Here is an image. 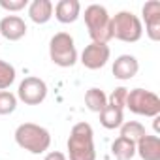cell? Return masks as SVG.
Instances as JSON below:
<instances>
[{
    "label": "cell",
    "mask_w": 160,
    "mask_h": 160,
    "mask_svg": "<svg viewBox=\"0 0 160 160\" xmlns=\"http://www.w3.org/2000/svg\"><path fill=\"white\" fill-rule=\"evenodd\" d=\"M126 94H128V89H126V87H117V89L108 96V106L124 109V106H126Z\"/></svg>",
    "instance_id": "44dd1931"
},
{
    "label": "cell",
    "mask_w": 160,
    "mask_h": 160,
    "mask_svg": "<svg viewBox=\"0 0 160 160\" xmlns=\"http://www.w3.org/2000/svg\"><path fill=\"white\" fill-rule=\"evenodd\" d=\"M111 34L115 40L124 43H136L143 36V25L132 12H119L111 17Z\"/></svg>",
    "instance_id": "277c9868"
},
{
    "label": "cell",
    "mask_w": 160,
    "mask_h": 160,
    "mask_svg": "<svg viewBox=\"0 0 160 160\" xmlns=\"http://www.w3.org/2000/svg\"><path fill=\"white\" fill-rule=\"evenodd\" d=\"M100 124L108 130H115V128H121V124L124 122V115H122V109L119 108H113V106H106L100 113Z\"/></svg>",
    "instance_id": "9a60e30c"
},
{
    "label": "cell",
    "mask_w": 160,
    "mask_h": 160,
    "mask_svg": "<svg viewBox=\"0 0 160 160\" xmlns=\"http://www.w3.org/2000/svg\"><path fill=\"white\" fill-rule=\"evenodd\" d=\"M43 160H68L66 158V154L64 152H60V151H51V152H47L45 154V158Z\"/></svg>",
    "instance_id": "603a6c76"
},
{
    "label": "cell",
    "mask_w": 160,
    "mask_h": 160,
    "mask_svg": "<svg viewBox=\"0 0 160 160\" xmlns=\"http://www.w3.org/2000/svg\"><path fill=\"white\" fill-rule=\"evenodd\" d=\"M111 154L117 160H132L136 156V143L119 136L113 143H111Z\"/></svg>",
    "instance_id": "2e32d148"
},
{
    "label": "cell",
    "mask_w": 160,
    "mask_h": 160,
    "mask_svg": "<svg viewBox=\"0 0 160 160\" xmlns=\"http://www.w3.org/2000/svg\"><path fill=\"white\" fill-rule=\"evenodd\" d=\"M143 21H145V34L149 40L158 42L160 40V2L158 0H149L141 8Z\"/></svg>",
    "instance_id": "9c48e42d"
},
{
    "label": "cell",
    "mask_w": 160,
    "mask_h": 160,
    "mask_svg": "<svg viewBox=\"0 0 160 160\" xmlns=\"http://www.w3.org/2000/svg\"><path fill=\"white\" fill-rule=\"evenodd\" d=\"M85 25L89 30V36L94 43H108L113 40L111 34V15L108 10L100 4H91L85 8Z\"/></svg>",
    "instance_id": "3957f363"
},
{
    "label": "cell",
    "mask_w": 160,
    "mask_h": 160,
    "mask_svg": "<svg viewBox=\"0 0 160 160\" xmlns=\"http://www.w3.org/2000/svg\"><path fill=\"white\" fill-rule=\"evenodd\" d=\"M66 147H68L70 160H96L92 126L85 121L73 124L70 130V138H68Z\"/></svg>",
    "instance_id": "6da1fadb"
},
{
    "label": "cell",
    "mask_w": 160,
    "mask_h": 160,
    "mask_svg": "<svg viewBox=\"0 0 160 160\" xmlns=\"http://www.w3.org/2000/svg\"><path fill=\"white\" fill-rule=\"evenodd\" d=\"M113 75L115 79H121V81H128V79L136 77L139 72V62L134 55H119L113 62Z\"/></svg>",
    "instance_id": "8fae6325"
},
{
    "label": "cell",
    "mask_w": 160,
    "mask_h": 160,
    "mask_svg": "<svg viewBox=\"0 0 160 160\" xmlns=\"http://www.w3.org/2000/svg\"><path fill=\"white\" fill-rule=\"evenodd\" d=\"M28 6V0H0V8L6 12H21Z\"/></svg>",
    "instance_id": "7402d4cb"
},
{
    "label": "cell",
    "mask_w": 160,
    "mask_h": 160,
    "mask_svg": "<svg viewBox=\"0 0 160 160\" xmlns=\"http://www.w3.org/2000/svg\"><path fill=\"white\" fill-rule=\"evenodd\" d=\"M15 143L32 154H42L51 145V134L40 124L23 122L15 128Z\"/></svg>",
    "instance_id": "7a4b0ae2"
},
{
    "label": "cell",
    "mask_w": 160,
    "mask_h": 160,
    "mask_svg": "<svg viewBox=\"0 0 160 160\" xmlns=\"http://www.w3.org/2000/svg\"><path fill=\"white\" fill-rule=\"evenodd\" d=\"M15 77H17L15 68H13L10 62H6V60L0 58V91L10 89L12 83L15 81Z\"/></svg>",
    "instance_id": "d6986e66"
},
{
    "label": "cell",
    "mask_w": 160,
    "mask_h": 160,
    "mask_svg": "<svg viewBox=\"0 0 160 160\" xmlns=\"http://www.w3.org/2000/svg\"><path fill=\"white\" fill-rule=\"evenodd\" d=\"M147 132H145V126L139 122V121H124L122 124H121V136L122 138H126V139H130V141H138L141 136H145Z\"/></svg>",
    "instance_id": "ac0fdd59"
},
{
    "label": "cell",
    "mask_w": 160,
    "mask_h": 160,
    "mask_svg": "<svg viewBox=\"0 0 160 160\" xmlns=\"http://www.w3.org/2000/svg\"><path fill=\"white\" fill-rule=\"evenodd\" d=\"M134 115H141V117H151L154 119L156 115H160V98L147 91V89H132L126 94V106Z\"/></svg>",
    "instance_id": "8992f818"
},
{
    "label": "cell",
    "mask_w": 160,
    "mask_h": 160,
    "mask_svg": "<svg viewBox=\"0 0 160 160\" xmlns=\"http://www.w3.org/2000/svg\"><path fill=\"white\" fill-rule=\"evenodd\" d=\"M158 121H160V115H156V117H154V122H152V126H154V132H156V134L160 132V122H158Z\"/></svg>",
    "instance_id": "cb8c5ba5"
},
{
    "label": "cell",
    "mask_w": 160,
    "mask_h": 160,
    "mask_svg": "<svg viewBox=\"0 0 160 160\" xmlns=\"http://www.w3.org/2000/svg\"><path fill=\"white\" fill-rule=\"evenodd\" d=\"M47 98V85L40 77H25L17 89V100H21L27 106H40Z\"/></svg>",
    "instance_id": "52a82bcc"
},
{
    "label": "cell",
    "mask_w": 160,
    "mask_h": 160,
    "mask_svg": "<svg viewBox=\"0 0 160 160\" xmlns=\"http://www.w3.org/2000/svg\"><path fill=\"white\" fill-rule=\"evenodd\" d=\"M55 10V19L62 25H70L75 23L81 15V4L79 0H58Z\"/></svg>",
    "instance_id": "7c38bea8"
},
{
    "label": "cell",
    "mask_w": 160,
    "mask_h": 160,
    "mask_svg": "<svg viewBox=\"0 0 160 160\" xmlns=\"http://www.w3.org/2000/svg\"><path fill=\"white\" fill-rule=\"evenodd\" d=\"M28 17L36 25H45L53 17V2L51 0H32L28 4Z\"/></svg>",
    "instance_id": "5bb4252c"
},
{
    "label": "cell",
    "mask_w": 160,
    "mask_h": 160,
    "mask_svg": "<svg viewBox=\"0 0 160 160\" xmlns=\"http://www.w3.org/2000/svg\"><path fill=\"white\" fill-rule=\"evenodd\" d=\"M27 23L19 15H6L0 19V36H4L10 42H19L27 36Z\"/></svg>",
    "instance_id": "30bf717a"
},
{
    "label": "cell",
    "mask_w": 160,
    "mask_h": 160,
    "mask_svg": "<svg viewBox=\"0 0 160 160\" xmlns=\"http://www.w3.org/2000/svg\"><path fill=\"white\" fill-rule=\"evenodd\" d=\"M17 109V96L10 91H0V115H10Z\"/></svg>",
    "instance_id": "ffe728a7"
},
{
    "label": "cell",
    "mask_w": 160,
    "mask_h": 160,
    "mask_svg": "<svg viewBox=\"0 0 160 160\" xmlns=\"http://www.w3.org/2000/svg\"><path fill=\"white\" fill-rule=\"evenodd\" d=\"M49 57L60 68H72L77 62L75 42L68 32H57L49 42Z\"/></svg>",
    "instance_id": "5b68a950"
},
{
    "label": "cell",
    "mask_w": 160,
    "mask_h": 160,
    "mask_svg": "<svg viewBox=\"0 0 160 160\" xmlns=\"http://www.w3.org/2000/svg\"><path fill=\"white\" fill-rule=\"evenodd\" d=\"M111 57V49L108 43H94L91 42L83 53H81V64L87 68V70H100L108 64Z\"/></svg>",
    "instance_id": "ba28073f"
},
{
    "label": "cell",
    "mask_w": 160,
    "mask_h": 160,
    "mask_svg": "<svg viewBox=\"0 0 160 160\" xmlns=\"http://www.w3.org/2000/svg\"><path fill=\"white\" fill-rule=\"evenodd\" d=\"M85 106H87L91 111L100 113V111L108 106V94H106L102 89L92 87V89H89V91L85 92Z\"/></svg>",
    "instance_id": "e0dca14e"
},
{
    "label": "cell",
    "mask_w": 160,
    "mask_h": 160,
    "mask_svg": "<svg viewBox=\"0 0 160 160\" xmlns=\"http://www.w3.org/2000/svg\"><path fill=\"white\" fill-rule=\"evenodd\" d=\"M136 154L141 160H160V138L158 136H141L136 141Z\"/></svg>",
    "instance_id": "4fadbf2b"
}]
</instances>
